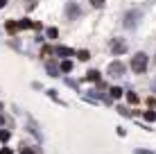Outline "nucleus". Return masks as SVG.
<instances>
[{"instance_id":"nucleus-20","label":"nucleus","mask_w":156,"mask_h":154,"mask_svg":"<svg viewBox=\"0 0 156 154\" xmlns=\"http://www.w3.org/2000/svg\"><path fill=\"white\" fill-rule=\"evenodd\" d=\"M5 5H7V0H0V9H2V7H5Z\"/></svg>"},{"instance_id":"nucleus-3","label":"nucleus","mask_w":156,"mask_h":154,"mask_svg":"<svg viewBox=\"0 0 156 154\" xmlns=\"http://www.w3.org/2000/svg\"><path fill=\"white\" fill-rule=\"evenodd\" d=\"M111 52L113 55H122V52L127 50V43H125V39H111Z\"/></svg>"},{"instance_id":"nucleus-12","label":"nucleus","mask_w":156,"mask_h":154,"mask_svg":"<svg viewBox=\"0 0 156 154\" xmlns=\"http://www.w3.org/2000/svg\"><path fill=\"white\" fill-rule=\"evenodd\" d=\"M77 57H79L82 61H86V59H88L90 55H88V50H79V52H77Z\"/></svg>"},{"instance_id":"nucleus-11","label":"nucleus","mask_w":156,"mask_h":154,"mask_svg":"<svg viewBox=\"0 0 156 154\" xmlns=\"http://www.w3.org/2000/svg\"><path fill=\"white\" fill-rule=\"evenodd\" d=\"M57 27H48V39H57Z\"/></svg>"},{"instance_id":"nucleus-2","label":"nucleus","mask_w":156,"mask_h":154,"mask_svg":"<svg viewBox=\"0 0 156 154\" xmlns=\"http://www.w3.org/2000/svg\"><path fill=\"white\" fill-rule=\"evenodd\" d=\"M106 75L109 77H122L125 75V63L122 61H113L109 68H106Z\"/></svg>"},{"instance_id":"nucleus-1","label":"nucleus","mask_w":156,"mask_h":154,"mask_svg":"<svg viewBox=\"0 0 156 154\" xmlns=\"http://www.w3.org/2000/svg\"><path fill=\"white\" fill-rule=\"evenodd\" d=\"M145 68H147V55H145V52L133 55V59H131V70H133V73H145Z\"/></svg>"},{"instance_id":"nucleus-10","label":"nucleus","mask_w":156,"mask_h":154,"mask_svg":"<svg viewBox=\"0 0 156 154\" xmlns=\"http://www.w3.org/2000/svg\"><path fill=\"white\" fill-rule=\"evenodd\" d=\"M70 70H73V63L70 61H63L61 63V73H70Z\"/></svg>"},{"instance_id":"nucleus-14","label":"nucleus","mask_w":156,"mask_h":154,"mask_svg":"<svg viewBox=\"0 0 156 154\" xmlns=\"http://www.w3.org/2000/svg\"><path fill=\"white\" fill-rule=\"evenodd\" d=\"M7 30H9V32L18 30V23H14V20H9V23H7Z\"/></svg>"},{"instance_id":"nucleus-19","label":"nucleus","mask_w":156,"mask_h":154,"mask_svg":"<svg viewBox=\"0 0 156 154\" xmlns=\"http://www.w3.org/2000/svg\"><path fill=\"white\" fill-rule=\"evenodd\" d=\"M0 154H12V150H9V147H5V150H0Z\"/></svg>"},{"instance_id":"nucleus-9","label":"nucleus","mask_w":156,"mask_h":154,"mask_svg":"<svg viewBox=\"0 0 156 154\" xmlns=\"http://www.w3.org/2000/svg\"><path fill=\"white\" fill-rule=\"evenodd\" d=\"M120 95H122V88H120V86H113V88H111V98H115V100H118Z\"/></svg>"},{"instance_id":"nucleus-6","label":"nucleus","mask_w":156,"mask_h":154,"mask_svg":"<svg viewBox=\"0 0 156 154\" xmlns=\"http://www.w3.org/2000/svg\"><path fill=\"white\" fill-rule=\"evenodd\" d=\"M66 12H68V16H70V18H77L79 9H77V5H75V2H70V5H68V9H66Z\"/></svg>"},{"instance_id":"nucleus-8","label":"nucleus","mask_w":156,"mask_h":154,"mask_svg":"<svg viewBox=\"0 0 156 154\" xmlns=\"http://www.w3.org/2000/svg\"><path fill=\"white\" fill-rule=\"evenodd\" d=\"M86 77H88L90 82H100V73H98V70H90V73H88Z\"/></svg>"},{"instance_id":"nucleus-5","label":"nucleus","mask_w":156,"mask_h":154,"mask_svg":"<svg viewBox=\"0 0 156 154\" xmlns=\"http://www.w3.org/2000/svg\"><path fill=\"white\" fill-rule=\"evenodd\" d=\"M52 52H55V55H59V57H73V55H75V52L70 50V48H63V45L52 48Z\"/></svg>"},{"instance_id":"nucleus-7","label":"nucleus","mask_w":156,"mask_h":154,"mask_svg":"<svg viewBox=\"0 0 156 154\" xmlns=\"http://www.w3.org/2000/svg\"><path fill=\"white\" fill-rule=\"evenodd\" d=\"M34 25H36V23H32V20H27V18H25V20H20V23H18V30H25V27H34Z\"/></svg>"},{"instance_id":"nucleus-4","label":"nucleus","mask_w":156,"mask_h":154,"mask_svg":"<svg viewBox=\"0 0 156 154\" xmlns=\"http://www.w3.org/2000/svg\"><path fill=\"white\" fill-rule=\"evenodd\" d=\"M138 18H140V12H129L125 16V27H136L138 25Z\"/></svg>"},{"instance_id":"nucleus-13","label":"nucleus","mask_w":156,"mask_h":154,"mask_svg":"<svg viewBox=\"0 0 156 154\" xmlns=\"http://www.w3.org/2000/svg\"><path fill=\"white\" fill-rule=\"evenodd\" d=\"M145 120H147V123H152V120H156V113H154V111H147V113H145Z\"/></svg>"},{"instance_id":"nucleus-15","label":"nucleus","mask_w":156,"mask_h":154,"mask_svg":"<svg viewBox=\"0 0 156 154\" xmlns=\"http://www.w3.org/2000/svg\"><path fill=\"white\" fill-rule=\"evenodd\" d=\"M127 98H129V102H133V104H136V102H138V95H136V93H129V95H127Z\"/></svg>"},{"instance_id":"nucleus-16","label":"nucleus","mask_w":156,"mask_h":154,"mask_svg":"<svg viewBox=\"0 0 156 154\" xmlns=\"http://www.w3.org/2000/svg\"><path fill=\"white\" fill-rule=\"evenodd\" d=\"M0 141H2V143L9 141V131H0Z\"/></svg>"},{"instance_id":"nucleus-18","label":"nucleus","mask_w":156,"mask_h":154,"mask_svg":"<svg viewBox=\"0 0 156 154\" xmlns=\"http://www.w3.org/2000/svg\"><path fill=\"white\" fill-rule=\"evenodd\" d=\"M90 5H93V7H102V5H104V0H90Z\"/></svg>"},{"instance_id":"nucleus-17","label":"nucleus","mask_w":156,"mask_h":154,"mask_svg":"<svg viewBox=\"0 0 156 154\" xmlns=\"http://www.w3.org/2000/svg\"><path fill=\"white\" fill-rule=\"evenodd\" d=\"M20 154H36V152L32 150V147H23V150H20Z\"/></svg>"}]
</instances>
